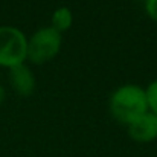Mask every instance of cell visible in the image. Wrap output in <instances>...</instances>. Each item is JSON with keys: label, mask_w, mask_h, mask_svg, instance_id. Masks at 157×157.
<instances>
[{"label": "cell", "mask_w": 157, "mask_h": 157, "mask_svg": "<svg viewBox=\"0 0 157 157\" xmlns=\"http://www.w3.org/2000/svg\"><path fill=\"white\" fill-rule=\"evenodd\" d=\"M110 111L113 117L125 125H130L137 117L148 111L147 93L142 87L127 84L119 87L110 99Z\"/></svg>", "instance_id": "cell-1"}, {"label": "cell", "mask_w": 157, "mask_h": 157, "mask_svg": "<svg viewBox=\"0 0 157 157\" xmlns=\"http://www.w3.org/2000/svg\"><path fill=\"white\" fill-rule=\"evenodd\" d=\"M28 55V40L25 34L12 26H0V66L14 67L23 64Z\"/></svg>", "instance_id": "cell-2"}, {"label": "cell", "mask_w": 157, "mask_h": 157, "mask_svg": "<svg viewBox=\"0 0 157 157\" xmlns=\"http://www.w3.org/2000/svg\"><path fill=\"white\" fill-rule=\"evenodd\" d=\"M61 48V34L52 26L38 29L28 40V55L26 58L34 64H43L52 59Z\"/></svg>", "instance_id": "cell-3"}, {"label": "cell", "mask_w": 157, "mask_h": 157, "mask_svg": "<svg viewBox=\"0 0 157 157\" xmlns=\"http://www.w3.org/2000/svg\"><path fill=\"white\" fill-rule=\"evenodd\" d=\"M128 136L140 144L157 139V114L147 111L128 125Z\"/></svg>", "instance_id": "cell-4"}, {"label": "cell", "mask_w": 157, "mask_h": 157, "mask_svg": "<svg viewBox=\"0 0 157 157\" xmlns=\"http://www.w3.org/2000/svg\"><path fill=\"white\" fill-rule=\"evenodd\" d=\"M9 82L20 96H29L35 89V78L31 69L25 64H18L9 69Z\"/></svg>", "instance_id": "cell-5"}, {"label": "cell", "mask_w": 157, "mask_h": 157, "mask_svg": "<svg viewBox=\"0 0 157 157\" xmlns=\"http://www.w3.org/2000/svg\"><path fill=\"white\" fill-rule=\"evenodd\" d=\"M72 21H73V17H72V11L66 6L63 8H58L52 15V28L55 31H58L59 34L63 31H67L70 26H72Z\"/></svg>", "instance_id": "cell-6"}, {"label": "cell", "mask_w": 157, "mask_h": 157, "mask_svg": "<svg viewBox=\"0 0 157 157\" xmlns=\"http://www.w3.org/2000/svg\"><path fill=\"white\" fill-rule=\"evenodd\" d=\"M145 93H147L148 108L151 110V113L157 114V79L148 86V89L145 90Z\"/></svg>", "instance_id": "cell-7"}, {"label": "cell", "mask_w": 157, "mask_h": 157, "mask_svg": "<svg viewBox=\"0 0 157 157\" xmlns=\"http://www.w3.org/2000/svg\"><path fill=\"white\" fill-rule=\"evenodd\" d=\"M145 9L148 15L154 21H157V0H145Z\"/></svg>", "instance_id": "cell-8"}, {"label": "cell", "mask_w": 157, "mask_h": 157, "mask_svg": "<svg viewBox=\"0 0 157 157\" xmlns=\"http://www.w3.org/2000/svg\"><path fill=\"white\" fill-rule=\"evenodd\" d=\"M3 98H5V90H3V87L0 86V102L3 101Z\"/></svg>", "instance_id": "cell-9"}]
</instances>
